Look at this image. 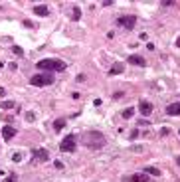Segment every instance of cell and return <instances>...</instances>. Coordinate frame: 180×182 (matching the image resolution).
<instances>
[{"label":"cell","instance_id":"cell-29","mask_svg":"<svg viewBox=\"0 0 180 182\" xmlns=\"http://www.w3.org/2000/svg\"><path fill=\"white\" fill-rule=\"evenodd\" d=\"M176 164H178V166H180V156H178V158H176Z\"/></svg>","mask_w":180,"mask_h":182},{"label":"cell","instance_id":"cell-18","mask_svg":"<svg viewBox=\"0 0 180 182\" xmlns=\"http://www.w3.org/2000/svg\"><path fill=\"white\" fill-rule=\"evenodd\" d=\"M72 18H73V20H79V18H81V10H79L77 6L73 8V12H72Z\"/></svg>","mask_w":180,"mask_h":182},{"label":"cell","instance_id":"cell-28","mask_svg":"<svg viewBox=\"0 0 180 182\" xmlns=\"http://www.w3.org/2000/svg\"><path fill=\"white\" fill-rule=\"evenodd\" d=\"M176 48H180V38H178V40H176Z\"/></svg>","mask_w":180,"mask_h":182},{"label":"cell","instance_id":"cell-10","mask_svg":"<svg viewBox=\"0 0 180 182\" xmlns=\"http://www.w3.org/2000/svg\"><path fill=\"white\" fill-rule=\"evenodd\" d=\"M34 14H38V16H48L50 10H48L46 4H38V6H34Z\"/></svg>","mask_w":180,"mask_h":182},{"label":"cell","instance_id":"cell-21","mask_svg":"<svg viewBox=\"0 0 180 182\" xmlns=\"http://www.w3.org/2000/svg\"><path fill=\"white\" fill-rule=\"evenodd\" d=\"M12 158H14V162H20V160H22V154H20V152H16Z\"/></svg>","mask_w":180,"mask_h":182},{"label":"cell","instance_id":"cell-12","mask_svg":"<svg viewBox=\"0 0 180 182\" xmlns=\"http://www.w3.org/2000/svg\"><path fill=\"white\" fill-rule=\"evenodd\" d=\"M131 180L133 182H149V174H145V172H141V174H133Z\"/></svg>","mask_w":180,"mask_h":182},{"label":"cell","instance_id":"cell-16","mask_svg":"<svg viewBox=\"0 0 180 182\" xmlns=\"http://www.w3.org/2000/svg\"><path fill=\"white\" fill-rule=\"evenodd\" d=\"M145 174H154V176H158V174H160V170H158V168H154V166H146V168H145Z\"/></svg>","mask_w":180,"mask_h":182},{"label":"cell","instance_id":"cell-19","mask_svg":"<svg viewBox=\"0 0 180 182\" xmlns=\"http://www.w3.org/2000/svg\"><path fill=\"white\" fill-rule=\"evenodd\" d=\"M12 52H14L16 56H22V54H24V50L20 48V46H14V48H12Z\"/></svg>","mask_w":180,"mask_h":182},{"label":"cell","instance_id":"cell-1","mask_svg":"<svg viewBox=\"0 0 180 182\" xmlns=\"http://www.w3.org/2000/svg\"><path fill=\"white\" fill-rule=\"evenodd\" d=\"M81 143L87 147V149H91V150H99V149H103V147H105L107 141H105V137H103L99 131H89V133L83 135Z\"/></svg>","mask_w":180,"mask_h":182},{"label":"cell","instance_id":"cell-22","mask_svg":"<svg viewBox=\"0 0 180 182\" xmlns=\"http://www.w3.org/2000/svg\"><path fill=\"white\" fill-rule=\"evenodd\" d=\"M174 0H162V6H172Z\"/></svg>","mask_w":180,"mask_h":182},{"label":"cell","instance_id":"cell-4","mask_svg":"<svg viewBox=\"0 0 180 182\" xmlns=\"http://www.w3.org/2000/svg\"><path fill=\"white\" fill-rule=\"evenodd\" d=\"M75 135H68V137L64 139V141L60 143V150H64V152H73L75 150Z\"/></svg>","mask_w":180,"mask_h":182},{"label":"cell","instance_id":"cell-8","mask_svg":"<svg viewBox=\"0 0 180 182\" xmlns=\"http://www.w3.org/2000/svg\"><path fill=\"white\" fill-rule=\"evenodd\" d=\"M127 61L131 63V65H145V63H146L145 58H143V56H137V54H135V56H129Z\"/></svg>","mask_w":180,"mask_h":182},{"label":"cell","instance_id":"cell-5","mask_svg":"<svg viewBox=\"0 0 180 182\" xmlns=\"http://www.w3.org/2000/svg\"><path fill=\"white\" fill-rule=\"evenodd\" d=\"M117 24L123 28H127V30H133L137 24V16H121L119 20H117Z\"/></svg>","mask_w":180,"mask_h":182},{"label":"cell","instance_id":"cell-7","mask_svg":"<svg viewBox=\"0 0 180 182\" xmlns=\"http://www.w3.org/2000/svg\"><path fill=\"white\" fill-rule=\"evenodd\" d=\"M139 111L143 113L145 117H149L150 113H152V103H149V101H141V103H139Z\"/></svg>","mask_w":180,"mask_h":182},{"label":"cell","instance_id":"cell-3","mask_svg":"<svg viewBox=\"0 0 180 182\" xmlns=\"http://www.w3.org/2000/svg\"><path fill=\"white\" fill-rule=\"evenodd\" d=\"M53 81H56V77H53V73H50V71H40V73L30 77V83L34 87H46V85H52Z\"/></svg>","mask_w":180,"mask_h":182},{"label":"cell","instance_id":"cell-11","mask_svg":"<svg viewBox=\"0 0 180 182\" xmlns=\"http://www.w3.org/2000/svg\"><path fill=\"white\" fill-rule=\"evenodd\" d=\"M166 113L168 115H180V103H170L166 107Z\"/></svg>","mask_w":180,"mask_h":182},{"label":"cell","instance_id":"cell-20","mask_svg":"<svg viewBox=\"0 0 180 182\" xmlns=\"http://www.w3.org/2000/svg\"><path fill=\"white\" fill-rule=\"evenodd\" d=\"M34 119H36L34 111H26V121H34Z\"/></svg>","mask_w":180,"mask_h":182},{"label":"cell","instance_id":"cell-14","mask_svg":"<svg viewBox=\"0 0 180 182\" xmlns=\"http://www.w3.org/2000/svg\"><path fill=\"white\" fill-rule=\"evenodd\" d=\"M64 127H65V119H57L56 123H53V129H56L57 133H60V131L64 129Z\"/></svg>","mask_w":180,"mask_h":182},{"label":"cell","instance_id":"cell-6","mask_svg":"<svg viewBox=\"0 0 180 182\" xmlns=\"http://www.w3.org/2000/svg\"><path fill=\"white\" fill-rule=\"evenodd\" d=\"M0 135H2V139H4V141H10V139L16 135V129H14L12 125H6V127L2 129V133H0Z\"/></svg>","mask_w":180,"mask_h":182},{"label":"cell","instance_id":"cell-23","mask_svg":"<svg viewBox=\"0 0 180 182\" xmlns=\"http://www.w3.org/2000/svg\"><path fill=\"white\" fill-rule=\"evenodd\" d=\"M4 182H16V174H10V176H8V178L4 180Z\"/></svg>","mask_w":180,"mask_h":182},{"label":"cell","instance_id":"cell-27","mask_svg":"<svg viewBox=\"0 0 180 182\" xmlns=\"http://www.w3.org/2000/svg\"><path fill=\"white\" fill-rule=\"evenodd\" d=\"M6 95V89H4V87H0V97H4Z\"/></svg>","mask_w":180,"mask_h":182},{"label":"cell","instance_id":"cell-30","mask_svg":"<svg viewBox=\"0 0 180 182\" xmlns=\"http://www.w3.org/2000/svg\"><path fill=\"white\" fill-rule=\"evenodd\" d=\"M0 10H2V4H0Z\"/></svg>","mask_w":180,"mask_h":182},{"label":"cell","instance_id":"cell-25","mask_svg":"<svg viewBox=\"0 0 180 182\" xmlns=\"http://www.w3.org/2000/svg\"><path fill=\"white\" fill-rule=\"evenodd\" d=\"M56 168H60V170H61V168H64V162H61V160H56Z\"/></svg>","mask_w":180,"mask_h":182},{"label":"cell","instance_id":"cell-9","mask_svg":"<svg viewBox=\"0 0 180 182\" xmlns=\"http://www.w3.org/2000/svg\"><path fill=\"white\" fill-rule=\"evenodd\" d=\"M32 152H34V156H36V158H38V160H42V162H46V160H48V158H50V154H48V150H44V149H34V150H32Z\"/></svg>","mask_w":180,"mask_h":182},{"label":"cell","instance_id":"cell-13","mask_svg":"<svg viewBox=\"0 0 180 182\" xmlns=\"http://www.w3.org/2000/svg\"><path fill=\"white\" fill-rule=\"evenodd\" d=\"M121 71H123V63H119V61H117V63H113V65H111L109 73H111V75H117V73H121Z\"/></svg>","mask_w":180,"mask_h":182},{"label":"cell","instance_id":"cell-26","mask_svg":"<svg viewBox=\"0 0 180 182\" xmlns=\"http://www.w3.org/2000/svg\"><path fill=\"white\" fill-rule=\"evenodd\" d=\"M139 135H141L139 131H133V133H131V139H137V137H139Z\"/></svg>","mask_w":180,"mask_h":182},{"label":"cell","instance_id":"cell-2","mask_svg":"<svg viewBox=\"0 0 180 182\" xmlns=\"http://www.w3.org/2000/svg\"><path fill=\"white\" fill-rule=\"evenodd\" d=\"M36 67L40 71H50V73H52V71H64L68 65L61 60H40L36 63Z\"/></svg>","mask_w":180,"mask_h":182},{"label":"cell","instance_id":"cell-15","mask_svg":"<svg viewBox=\"0 0 180 182\" xmlns=\"http://www.w3.org/2000/svg\"><path fill=\"white\" fill-rule=\"evenodd\" d=\"M0 107H2V109H14L16 103H14V101H0Z\"/></svg>","mask_w":180,"mask_h":182},{"label":"cell","instance_id":"cell-24","mask_svg":"<svg viewBox=\"0 0 180 182\" xmlns=\"http://www.w3.org/2000/svg\"><path fill=\"white\" fill-rule=\"evenodd\" d=\"M22 24H24V26H26V28H34V24H32V22H30V20H24V22H22Z\"/></svg>","mask_w":180,"mask_h":182},{"label":"cell","instance_id":"cell-17","mask_svg":"<svg viewBox=\"0 0 180 182\" xmlns=\"http://www.w3.org/2000/svg\"><path fill=\"white\" fill-rule=\"evenodd\" d=\"M133 115H135V109H133V107H129V109L123 111V119H131Z\"/></svg>","mask_w":180,"mask_h":182}]
</instances>
